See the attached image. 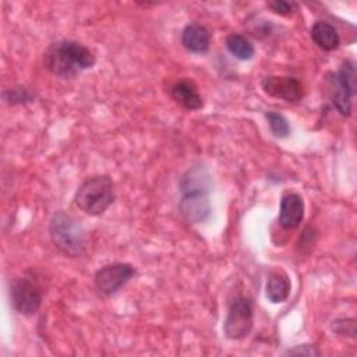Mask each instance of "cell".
<instances>
[{"instance_id":"cell-1","label":"cell","mask_w":357,"mask_h":357,"mask_svg":"<svg viewBox=\"0 0 357 357\" xmlns=\"http://www.w3.org/2000/svg\"><path fill=\"white\" fill-rule=\"evenodd\" d=\"M93 52L81 42L61 39L50 43L43 53L45 68L61 79H73L95 66Z\"/></svg>"},{"instance_id":"cell-2","label":"cell","mask_w":357,"mask_h":357,"mask_svg":"<svg viewBox=\"0 0 357 357\" xmlns=\"http://www.w3.org/2000/svg\"><path fill=\"white\" fill-rule=\"evenodd\" d=\"M181 215L191 223L204 222L211 213L208 201L209 174L204 167H192L185 172L180 183Z\"/></svg>"},{"instance_id":"cell-3","label":"cell","mask_w":357,"mask_h":357,"mask_svg":"<svg viewBox=\"0 0 357 357\" xmlns=\"http://www.w3.org/2000/svg\"><path fill=\"white\" fill-rule=\"evenodd\" d=\"M49 236L54 247L70 258H78L86 251V233L79 220L64 211H57L49 223Z\"/></svg>"},{"instance_id":"cell-4","label":"cell","mask_w":357,"mask_h":357,"mask_svg":"<svg viewBox=\"0 0 357 357\" xmlns=\"http://www.w3.org/2000/svg\"><path fill=\"white\" fill-rule=\"evenodd\" d=\"M116 198L114 184L106 174H98L86 178L74 195V204L91 216L102 215Z\"/></svg>"},{"instance_id":"cell-5","label":"cell","mask_w":357,"mask_h":357,"mask_svg":"<svg viewBox=\"0 0 357 357\" xmlns=\"http://www.w3.org/2000/svg\"><path fill=\"white\" fill-rule=\"evenodd\" d=\"M11 303L15 311L24 317H32L42 305V290L32 276L13 279L10 284Z\"/></svg>"},{"instance_id":"cell-6","label":"cell","mask_w":357,"mask_h":357,"mask_svg":"<svg viewBox=\"0 0 357 357\" xmlns=\"http://www.w3.org/2000/svg\"><path fill=\"white\" fill-rule=\"evenodd\" d=\"M254 326V312L251 301L244 297H236L227 310L226 319L223 322V331L226 337L238 340L250 335Z\"/></svg>"},{"instance_id":"cell-7","label":"cell","mask_w":357,"mask_h":357,"mask_svg":"<svg viewBox=\"0 0 357 357\" xmlns=\"http://www.w3.org/2000/svg\"><path fill=\"white\" fill-rule=\"evenodd\" d=\"M135 275V268L127 262H114L102 266L95 273L96 290L103 296H112L124 287Z\"/></svg>"},{"instance_id":"cell-8","label":"cell","mask_w":357,"mask_h":357,"mask_svg":"<svg viewBox=\"0 0 357 357\" xmlns=\"http://www.w3.org/2000/svg\"><path fill=\"white\" fill-rule=\"evenodd\" d=\"M261 86L265 93L289 103H297L304 96V86L300 79L290 75H268Z\"/></svg>"},{"instance_id":"cell-9","label":"cell","mask_w":357,"mask_h":357,"mask_svg":"<svg viewBox=\"0 0 357 357\" xmlns=\"http://www.w3.org/2000/svg\"><path fill=\"white\" fill-rule=\"evenodd\" d=\"M304 219V201L300 194L286 191L280 198L278 223L284 230H293Z\"/></svg>"},{"instance_id":"cell-10","label":"cell","mask_w":357,"mask_h":357,"mask_svg":"<svg viewBox=\"0 0 357 357\" xmlns=\"http://www.w3.org/2000/svg\"><path fill=\"white\" fill-rule=\"evenodd\" d=\"M211 32L209 29L198 22L187 24L181 32V45L191 53H205L211 46Z\"/></svg>"},{"instance_id":"cell-11","label":"cell","mask_w":357,"mask_h":357,"mask_svg":"<svg viewBox=\"0 0 357 357\" xmlns=\"http://www.w3.org/2000/svg\"><path fill=\"white\" fill-rule=\"evenodd\" d=\"M172 99L187 110H199L204 106L202 96L191 79H180L170 88Z\"/></svg>"},{"instance_id":"cell-12","label":"cell","mask_w":357,"mask_h":357,"mask_svg":"<svg viewBox=\"0 0 357 357\" xmlns=\"http://www.w3.org/2000/svg\"><path fill=\"white\" fill-rule=\"evenodd\" d=\"M310 35L314 43L325 52H332L337 49L340 45V38L337 31L335 29L333 25H331L326 21H317L311 26Z\"/></svg>"},{"instance_id":"cell-13","label":"cell","mask_w":357,"mask_h":357,"mask_svg":"<svg viewBox=\"0 0 357 357\" xmlns=\"http://www.w3.org/2000/svg\"><path fill=\"white\" fill-rule=\"evenodd\" d=\"M290 280L287 278L286 273L283 272H273L271 273V276L268 278L266 282V287H265V294L266 298L273 303V304H279L287 300L289 294H290Z\"/></svg>"},{"instance_id":"cell-14","label":"cell","mask_w":357,"mask_h":357,"mask_svg":"<svg viewBox=\"0 0 357 357\" xmlns=\"http://www.w3.org/2000/svg\"><path fill=\"white\" fill-rule=\"evenodd\" d=\"M329 84H331V98H332L333 106L342 116L349 117L351 114V98L353 96L340 85V82L337 81L335 74H331Z\"/></svg>"},{"instance_id":"cell-15","label":"cell","mask_w":357,"mask_h":357,"mask_svg":"<svg viewBox=\"0 0 357 357\" xmlns=\"http://www.w3.org/2000/svg\"><path fill=\"white\" fill-rule=\"evenodd\" d=\"M226 47L238 60H250L255 52L252 43L240 33H230L226 38Z\"/></svg>"},{"instance_id":"cell-16","label":"cell","mask_w":357,"mask_h":357,"mask_svg":"<svg viewBox=\"0 0 357 357\" xmlns=\"http://www.w3.org/2000/svg\"><path fill=\"white\" fill-rule=\"evenodd\" d=\"M340 85L354 96L357 93V74H356V64L351 60H344L340 64L339 71L335 74Z\"/></svg>"},{"instance_id":"cell-17","label":"cell","mask_w":357,"mask_h":357,"mask_svg":"<svg viewBox=\"0 0 357 357\" xmlns=\"http://www.w3.org/2000/svg\"><path fill=\"white\" fill-rule=\"evenodd\" d=\"M3 99L7 105L15 106V105H25V103L33 102L35 95L28 88L18 85V86H13L10 89L3 91Z\"/></svg>"},{"instance_id":"cell-18","label":"cell","mask_w":357,"mask_h":357,"mask_svg":"<svg viewBox=\"0 0 357 357\" xmlns=\"http://www.w3.org/2000/svg\"><path fill=\"white\" fill-rule=\"evenodd\" d=\"M265 119L268 120L271 132L276 138H286L290 134V124L287 119L278 112H266Z\"/></svg>"},{"instance_id":"cell-19","label":"cell","mask_w":357,"mask_h":357,"mask_svg":"<svg viewBox=\"0 0 357 357\" xmlns=\"http://www.w3.org/2000/svg\"><path fill=\"white\" fill-rule=\"evenodd\" d=\"M332 331L344 335L349 337H356V319L354 318H346V319H336L332 322Z\"/></svg>"},{"instance_id":"cell-20","label":"cell","mask_w":357,"mask_h":357,"mask_svg":"<svg viewBox=\"0 0 357 357\" xmlns=\"http://www.w3.org/2000/svg\"><path fill=\"white\" fill-rule=\"evenodd\" d=\"M268 8L275 13V14H279V15H290L294 8H296V4L291 3V1H284V0H275V1H269L268 4Z\"/></svg>"},{"instance_id":"cell-21","label":"cell","mask_w":357,"mask_h":357,"mask_svg":"<svg viewBox=\"0 0 357 357\" xmlns=\"http://www.w3.org/2000/svg\"><path fill=\"white\" fill-rule=\"evenodd\" d=\"M287 356H319L321 351L314 344H297L286 351Z\"/></svg>"}]
</instances>
